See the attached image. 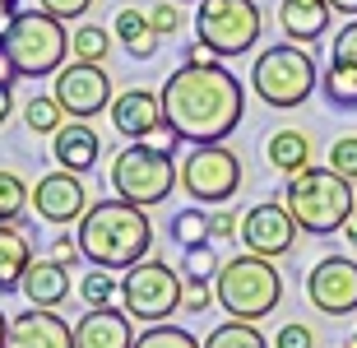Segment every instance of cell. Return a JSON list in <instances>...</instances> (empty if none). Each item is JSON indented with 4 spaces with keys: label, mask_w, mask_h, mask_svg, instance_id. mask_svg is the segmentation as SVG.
I'll list each match as a JSON object with an SVG mask.
<instances>
[{
    "label": "cell",
    "mask_w": 357,
    "mask_h": 348,
    "mask_svg": "<svg viewBox=\"0 0 357 348\" xmlns=\"http://www.w3.org/2000/svg\"><path fill=\"white\" fill-rule=\"evenodd\" d=\"M246 89L227 66H176L162 84V116L176 139L223 144L241 126Z\"/></svg>",
    "instance_id": "1"
},
{
    "label": "cell",
    "mask_w": 357,
    "mask_h": 348,
    "mask_svg": "<svg viewBox=\"0 0 357 348\" xmlns=\"http://www.w3.org/2000/svg\"><path fill=\"white\" fill-rule=\"evenodd\" d=\"M75 241H79V255L98 269H135L139 260H149L153 251V223L139 204L121 200H98L89 204V214L75 223Z\"/></svg>",
    "instance_id": "2"
},
{
    "label": "cell",
    "mask_w": 357,
    "mask_h": 348,
    "mask_svg": "<svg viewBox=\"0 0 357 348\" xmlns=\"http://www.w3.org/2000/svg\"><path fill=\"white\" fill-rule=\"evenodd\" d=\"M283 204H288V214L297 218V228L311 232V237H330L339 232L353 218L357 209V195H353V181L339 176L325 162V167H302V172L288 176V190H283Z\"/></svg>",
    "instance_id": "3"
},
{
    "label": "cell",
    "mask_w": 357,
    "mask_h": 348,
    "mask_svg": "<svg viewBox=\"0 0 357 348\" xmlns=\"http://www.w3.org/2000/svg\"><path fill=\"white\" fill-rule=\"evenodd\" d=\"M0 47L10 56V66L19 70V80H47V75H61L66 66L70 33L47 10H19L0 28Z\"/></svg>",
    "instance_id": "4"
},
{
    "label": "cell",
    "mask_w": 357,
    "mask_h": 348,
    "mask_svg": "<svg viewBox=\"0 0 357 348\" xmlns=\"http://www.w3.org/2000/svg\"><path fill=\"white\" fill-rule=\"evenodd\" d=\"M213 297L227 311V321H265L283 302V274L274 269V260L241 251L223 260L218 279H213Z\"/></svg>",
    "instance_id": "5"
},
{
    "label": "cell",
    "mask_w": 357,
    "mask_h": 348,
    "mask_svg": "<svg viewBox=\"0 0 357 348\" xmlns=\"http://www.w3.org/2000/svg\"><path fill=\"white\" fill-rule=\"evenodd\" d=\"M107 181H112V190H116L121 200L139 204V209H153V204H162L181 186V167H176L172 149L135 139V144H126L116 158H112Z\"/></svg>",
    "instance_id": "6"
},
{
    "label": "cell",
    "mask_w": 357,
    "mask_h": 348,
    "mask_svg": "<svg viewBox=\"0 0 357 348\" xmlns=\"http://www.w3.org/2000/svg\"><path fill=\"white\" fill-rule=\"evenodd\" d=\"M320 70L311 47H297V42H278V47H265L251 66V89L255 98L274 112H292L302 107L306 98L316 93Z\"/></svg>",
    "instance_id": "7"
},
{
    "label": "cell",
    "mask_w": 357,
    "mask_h": 348,
    "mask_svg": "<svg viewBox=\"0 0 357 348\" xmlns=\"http://www.w3.org/2000/svg\"><path fill=\"white\" fill-rule=\"evenodd\" d=\"M265 33V14L255 0H199L195 5V42H204L218 61L255 52Z\"/></svg>",
    "instance_id": "8"
},
{
    "label": "cell",
    "mask_w": 357,
    "mask_h": 348,
    "mask_svg": "<svg viewBox=\"0 0 357 348\" xmlns=\"http://www.w3.org/2000/svg\"><path fill=\"white\" fill-rule=\"evenodd\" d=\"M181 297H185V279L153 255L139 260L135 269H126V279H121V307L139 325H162L172 311H181Z\"/></svg>",
    "instance_id": "9"
},
{
    "label": "cell",
    "mask_w": 357,
    "mask_h": 348,
    "mask_svg": "<svg viewBox=\"0 0 357 348\" xmlns=\"http://www.w3.org/2000/svg\"><path fill=\"white\" fill-rule=\"evenodd\" d=\"M181 190L190 204H227L241 190V158L227 144H190L181 158Z\"/></svg>",
    "instance_id": "10"
},
{
    "label": "cell",
    "mask_w": 357,
    "mask_h": 348,
    "mask_svg": "<svg viewBox=\"0 0 357 348\" xmlns=\"http://www.w3.org/2000/svg\"><path fill=\"white\" fill-rule=\"evenodd\" d=\"M306 302L320 316H353L357 311V260L353 255H325L306 274Z\"/></svg>",
    "instance_id": "11"
},
{
    "label": "cell",
    "mask_w": 357,
    "mask_h": 348,
    "mask_svg": "<svg viewBox=\"0 0 357 348\" xmlns=\"http://www.w3.org/2000/svg\"><path fill=\"white\" fill-rule=\"evenodd\" d=\"M297 218L288 214L283 200H260L241 214V246L251 255H265V260H278L297 246Z\"/></svg>",
    "instance_id": "12"
},
{
    "label": "cell",
    "mask_w": 357,
    "mask_h": 348,
    "mask_svg": "<svg viewBox=\"0 0 357 348\" xmlns=\"http://www.w3.org/2000/svg\"><path fill=\"white\" fill-rule=\"evenodd\" d=\"M56 103L70 112V121H89L98 112L112 107V75L102 66H89V61H75V66H61L56 75Z\"/></svg>",
    "instance_id": "13"
},
{
    "label": "cell",
    "mask_w": 357,
    "mask_h": 348,
    "mask_svg": "<svg viewBox=\"0 0 357 348\" xmlns=\"http://www.w3.org/2000/svg\"><path fill=\"white\" fill-rule=\"evenodd\" d=\"M33 214L42 223H56V228L79 223L89 214V186H84V176L66 172V167L38 176V186H33Z\"/></svg>",
    "instance_id": "14"
},
{
    "label": "cell",
    "mask_w": 357,
    "mask_h": 348,
    "mask_svg": "<svg viewBox=\"0 0 357 348\" xmlns=\"http://www.w3.org/2000/svg\"><path fill=\"white\" fill-rule=\"evenodd\" d=\"M107 116H112L116 135H126V139H153V135L167 126V116H162V93H153V89H126L121 98H112Z\"/></svg>",
    "instance_id": "15"
},
{
    "label": "cell",
    "mask_w": 357,
    "mask_h": 348,
    "mask_svg": "<svg viewBox=\"0 0 357 348\" xmlns=\"http://www.w3.org/2000/svg\"><path fill=\"white\" fill-rule=\"evenodd\" d=\"M5 348H75V325H66L56 311L28 307L10 321Z\"/></svg>",
    "instance_id": "16"
},
{
    "label": "cell",
    "mask_w": 357,
    "mask_h": 348,
    "mask_svg": "<svg viewBox=\"0 0 357 348\" xmlns=\"http://www.w3.org/2000/svg\"><path fill=\"white\" fill-rule=\"evenodd\" d=\"M135 321L126 316V307H102L84 311L75 321V348H135Z\"/></svg>",
    "instance_id": "17"
},
{
    "label": "cell",
    "mask_w": 357,
    "mask_h": 348,
    "mask_svg": "<svg viewBox=\"0 0 357 348\" xmlns=\"http://www.w3.org/2000/svg\"><path fill=\"white\" fill-rule=\"evenodd\" d=\"M52 153H56V167H66L75 176H89L93 162L102 158V139H98V130L89 121H66L52 135Z\"/></svg>",
    "instance_id": "18"
},
{
    "label": "cell",
    "mask_w": 357,
    "mask_h": 348,
    "mask_svg": "<svg viewBox=\"0 0 357 348\" xmlns=\"http://www.w3.org/2000/svg\"><path fill=\"white\" fill-rule=\"evenodd\" d=\"M330 14H334L330 0H278V28L297 47H311V42L325 38Z\"/></svg>",
    "instance_id": "19"
},
{
    "label": "cell",
    "mask_w": 357,
    "mask_h": 348,
    "mask_svg": "<svg viewBox=\"0 0 357 348\" xmlns=\"http://www.w3.org/2000/svg\"><path fill=\"white\" fill-rule=\"evenodd\" d=\"M19 293L28 297V307H42V311H56L61 302H66L70 293H75V283H70V269L61 265V260H52V255H42V260H33L24 274V288Z\"/></svg>",
    "instance_id": "20"
},
{
    "label": "cell",
    "mask_w": 357,
    "mask_h": 348,
    "mask_svg": "<svg viewBox=\"0 0 357 348\" xmlns=\"http://www.w3.org/2000/svg\"><path fill=\"white\" fill-rule=\"evenodd\" d=\"M112 38L121 42V52H126V56H135V61H153L162 33L153 28L149 10H139V5H121L116 19H112Z\"/></svg>",
    "instance_id": "21"
},
{
    "label": "cell",
    "mask_w": 357,
    "mask_h": 348,
    "mask_svg": "<svg viewBox=\"0 0 357 348\" xmlns=\"http://www.w3.org/2000/svg\"><path fill=\"white\" fill-rule=\"evenodd\" d=\"M38 255H33V241L19 223H0V293H19L24 288V274Z\"/></svg>",
    "instance_id": "22"
},
{
    "label": "cell",
    "mask_w": 357,
    "mask_h": 348,
    "mask_svg": "<svg viewBox=\"0 0 357 348\" xmlns=\"http://www.w3.org/2000/svg\"><path fill=\"white\" fill-rule=\"evenodd\" d=\"M265 158H269V167L283 172V176L302 172V167H311V135L283 126V130H274L265 139Z\"/></svg>",
    "instance_id": "23"
},
{
    "label": "cell",
    "mask_w": 357,
    "mask_h": 348,
    "mask_svg": "<svg viewBox=\"0 0 357 348\" xmlns=\"http://www.w3.org/2000/svg\"><path fill=\"white\" fill-rule=\"evenodd\" d=\"M112 33L98 24H79V28H70V56L75 61H89V66H102L107 56H112Z\"/></svg>",
    "instance_id": "24"
},
{
    "label": "cell",
    "mask_w": 357,
    "mask_h": 348,
    "mask_svg": "<svg viewBox=\"0 0 357 348\" xmlns=\"http://www.w3.org/2000/svg\"><path fill=\"white\" fill-rule=\"evenodd\" d=\"M75 293L84 297V307H89V311H102V307H112V302L121 297V279L112 274V269L93 265V269H84V279H79Z\"/></svg>",
    "instance_id": "25"
},
{
    "label": "cell",
    "mask_w": 357,
    "mask_h": 348,
    "mask_svg": "<svg viewBox=\"0 0 357 348\" xmlns=\"http://www.w3.org/2000/svg\"><path fill=\"white\" fill-rule=\"evenodd\" d=\"M70 112L56 103V93H38V98H28L24 103V126L33 135H56L61 126H66Z\"/></svg>",
    "instance_id": "26"
},
{
    "label": "cell",
    "mask_w": 357,
    "mask_h": 348,
    "mask_svg": "<svg viewBox=\"0 0 357 348\" xmlns=\"http://www.w3.org/2000/svg\"><path fill=\"white\" fill-rule=\"evenodd\" d=\"M204 348H274V344L255 330V321H227L204 339Z\"/></svg>",
    "instance_id": "27"
},
{
    "label": "cell",
    "mask_w": 357,
    "mask_h": 348,
    "mask_svg": "<svg viewBox=\"0 0 357 348\" xmlns=\"http://www.w3.org/2000/svg\"><path fill=\"white\" fill-rule=\"evenodd\" d=\"M320 89H325V98H330V107L357 112V70L330 66V70H325V80H320Z\"/></svg>",
    "instance_id": "28"
},
{
    "label": "cell",
    "mask_w": 357,
    "mask_h": 348,
    "mask_svg": "<svg viewBox=\"0 0 357 348\" xmlns=\"http://www.w3.org/2000/svg\"><path fill=\"white\" fill-rule=\"evenodd\" d=\"M28 204H33V190L24 186V176L0 167V223H19Z\"/></svg>",
    "instance_id": "29"
},
{
    "label": "cell",
    "mask_w": 357,
    "mask_h": 348,
    "mask_svg": "<svg viewBox=\"0 0 357 348\" xmlns=\"http://www.w3.org/2000/svg\"><path fill=\"white\" fill-rule=\"evenodd\" d=\"M218 269H223V260H218V251H213V241L209 246H190V251L181 255V279L185 283H213Z\"/></svg>",
    "instance_id": "30"
},
{
    "label": "cell",
    "mask_w": 357,
    "mask_h": 348,
    "mask_svg": "<svg viewBox=\"0 0 357 348\" xmlns=\"http://www.w3.org/2000/svg\"><path fill=\"white\" fill-rule=\"evenodd\" d=\"M172 241L181 246V251H190V246H209V214H199L195 204L181 209V214L172 218Z\"/></svg>",
    "instance_id": "31"
},
{
    "label": "cell",
    "mask_w": 357,
    "mask_h": 348,
    "mask_svg": "<svg viewBox=\"0 0 357 348\" xmlns=\"http://www.w3.org/2000/svg\"><path fill=\"white\" fill-rule=\"evenodd\" d=\"M135 348H204V344H195V335L181 330V325H149L144 335L135 339Z\"/></svg>",
    "instance_id": "32"
},
{
    "label": "cell",
    "mask_w": 357,
    "mask_h": 348,
    "mask_svg": "<svg viewBox=\"0 0 357 348\" xmlns=\"http://www.w3.org/2000/svg\"><path fill=\"white\" fill-rule=\"evenodd\" d=\"M330 66L357 70V19H348V24L334 33V42H330Z\"/></svg>",
    "instance_id": "33"
},
{
    "label": "cell",
    "mask_w": 357,
    "mask_h": 348,
    "mask_svg": "<svg viewBox=\"0 0 357 348\" xmlns=\"http://www.w3.org/2000/svg\"><path fill=\"white\" fill-rule=\"evenodd\" d=\"M330 167L348 181H357V135H339L330 144Z\"/></svg>",
    "instance_id": "34"
},
{
    "label": "cell",
    "mask_w": 357,
    "mask_h": 348,
    "mask_svg": "<svg viewBox=\"0 0 357 348\" xmlns=\"http://www.w3.org/2000/svg\"><path fill=\"white\" fill-rule=\"evenodd\" d=\"M274 348H316V335H311V325L288 321L274 330Z\"/></svg>",
    "instance_id": "35"
},
{
    "label": "cell",
    "mask_w": 357,
    "mask_h": 348,
    "mask_svg": "<svg viewBox=\"0 0 357 348\" xmlns=\"http://www.w3.org/2000/svg\"><path fill=\"white\" fill-rule=\"evenodd\" d=\"M38 10L56 14L61 24H75V19H84V14L93 10V0H38Z\"/></svg>",
    "instance_id": "36"
},
{
    "label": "cell",
    "mask_w": 357,
    "mask_h": 348,
    "mask_svg": "<svg viewBox=\"0 0 357 348\" xmlns=\"http://www.w3.org/2000/svg\"><path fill=\"white\" fill-rule=\"evenodd\" d=\"M149 19H153V28L167 38V33H176V28H181V5H176V0H153Z\"/></svg>",
    "instance_id": "37"
},
{
    "label": "cell",
    "mask_w": 357,
    "mask_h": 348,
    "mask_svg": "<svg viewBox=\"0 0 357 348\" xmlns=\"http://www.w3.org/2000/svg\"><path fill=\"white\" fill-rule=\"evenodd\" d=\"M232 237H241V218L227 214V209L209 214V241H232Z\"/></svg>",
    "instance_id": "38"
},
{
    "label": "cell",
    "mask_w": 357,
    "mask_h": 348,
    "mask_svg": "<svg viewBox=\"0 0 357 348\" xmlns=\"http://www.w3.org/2000/svg\"><path fill=\"white\" fill-rule=\"evenodd\" d=\"M213 283H185V297H181V307L190 311V316H199V311H209V302H218V297L209 293Z\"/></svg>",
    "instance_id": "39"
},
{
    "label": "cell",
    "mask_w": 357,
    "mask_h": 348,
    "mask_svg": "<svg viewBox=\"0 0 357 348\" xmlns=\"http://www.w3.org/2000/svg\"><path fill=\"white\" fill-rule=\"evenodd\" d=\"M52 260H61V265H66V269H75V265H79V260H84V255H79V241H70V237H61V241H56V246H52Z\"/></svg>",
    "instance_id": "40"
},
{
    "label": "cell",
    "mask_w": 357,
    "mask_h": 348,
    "mask_svg": "<svg viewBox=\"0 0 357 348\" xmlns=\"http://www.w3.org/2000/svg\"><path fill=\"white\" fill-rule=\"evenodd\" d=\"M185 66H223V61H218L204 42H195V47H185Z\"/></svg>",
    "instance_id": "41"
},
{
    "label": "cell",
    "mask_w": 357,
    "mask_h": 348,
    "mask_svg": "<svg viewBox=\"0 0 357 348\" xmlns=\"http://www.w3.org/2000/svg\"><path fill=\"white\" fill-rule=\"evenodd\" d=\"M14 80H19V70L10 66V56H5V47H0V89H14Z\"/></svg>",
    "instance_id": "42"
},
{
    "label": "cell",
    "mask_w": 357,
    "mask_h": 348,
    "mask_svg": "<svg viewBox=\"0 0 357 348\" xmlns=\"http://www.w3.org/2000/svg\"><path fill=\"white\" fill-rule=\"evenodd\" d=\"M14 14H19V0H0V28L10 24Z\"/></svg>",
    "instance_id": "43"
},
{
    "label": "cell",
    "mask_w": 357,
    "mask_h": 348,
    "mask_svg": "<svg viewBox=\"0 0 357 348\" xmlns=\"http://www.w3.org/2000/svg\"><path fill=\"white\" fill-rule=\"evenodd\" d=\"M10 112H14V98H10V89H0V126L10 121Z\"/></svg>",
    "instance_id": "44"
},
{
    "label": "cell",
    "mask_w": 357,
    "mask_h": 348,
    "mask_svg": "<svg viewBox=\"0 0 357 348\" xmlns=\"http://www.w3.org/2000/svg\"><path fill=\"white\" fill-rule=\"evenodd\" d=\"M344 237H348V246H353V251H357V209H353V218H348V223H344Z\"/></svg>",
    "instance_id": "45"
},
{
    "label": "cell",
    "mask_w": 357,
    "mask_h": 348,
    "mask_svg": "<svg viewBox=\"0 0 357 348\" xmlns=\"http://www.w3.org/2000/svg\"><path fill=\"white\" fill-rule=\"evenodd\" d=\"M339 14H348V19H357V0H330Z\"/></svg>",
    "instance_id": "46"
},
{
    "label": "cell",
    "mask_w": 357,
    "mask_h": 348,
    "mask_svg": "<svg viewBox=\"0 0 357 348\" xmlns=\"http://www.w3.org/2000/svg\"><path fill=\"white\" fill-rule=\"evenodd\" d=\"M5 330H10V321H5V311H0V348H5Z\"/></svg>",
    "instance_id": "47"
},
{
    "label": "cell",
    "mask_w": 357,
    "mask_h": 348,
    "mask_svg": "<svg viewBox=\"0 0 357 348\" xmlns=\"http://www.w3.org/2000/svg\"><path fill=\"white\" fill-rule=\"evenodd\" d=\"M176 5H199V0H176Z\"/></svg>",
    "instance_id": "48"
},
{
    "label": "cell",
    "mask_w": 357,
    "mask_h": 348,
    "mask_svg": "<svg viewBox=\"0 0 357 348\" xmlns=\"http://www.w3.org/2000/svg\"><path fill=\"white\" fill-rule=\"evenodd\" d=\"M353 348H357V330H353Z\"/></svg>",
    "instance_id": "49"
}]
</instances>
